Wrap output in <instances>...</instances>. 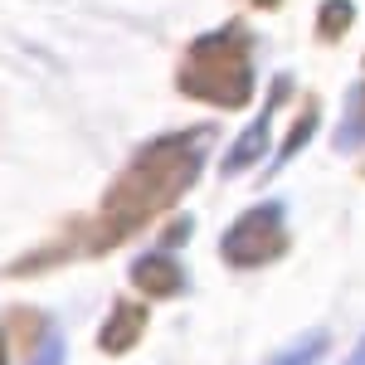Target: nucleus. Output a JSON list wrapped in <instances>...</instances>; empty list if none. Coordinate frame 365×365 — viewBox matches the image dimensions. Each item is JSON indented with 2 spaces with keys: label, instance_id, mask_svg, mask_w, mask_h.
<instances>
[{
  "label": "nucleus",
  "instance_id": "15",
  "mask_svg": "<svg viewBox=\"0 0 365 365\" xmlns=\"http://www.w3.org/2000/svg\"><path fill=\"white\" fill-rule=\"evenodd\" d=\"M0 365H10V356H5V336H0Z\"/></svg>",
  "mask_w": 365,
  "mask_h": 365
},
{
  "label": "nucleus",
  "instance_id": "9",
  "mask_svg": "<svg viewBox=\"0 0 365 365\" xmlns=\"http://www.w3.org/2000/svg\"><path fill=\"white\" fill-rule=\"evenodd\" d=\"M327 346H331V336H327V331H307V336L287 341V346H282L268 365H317L322 356H327Z\"/></svg>",
  "mask_w": 365,
  "mask_h": 365
},
{
  "label": "nucleus",
  "instance_id": "5",
  "mask_svg": "<svg viewBox=\"0 0 365 365\" xmlns=\"http://www.w3.org/2000/svg\"><path fill=\"white\" fill-rule=\"evenodd\" d=\"M127 278L137 292H146L151 302H166V297H180L190 278H185V268H180V258L170 249H151V253H137L132 258V268H127Z\"/></svg>",
  "mask_w": 365,
  "mask_h": 365
},
{
  "label": "nucleus",
  "instance_id": "6",
  "mask_svg": "<svg viewBox=\"0 0 365 365\" xmlns=\"http://www.w3.org/2000/svg\"><path fill=\"white\" fill-rule=\"evenodd\" d=\"M141 336H146V307H141V302H113L108 322H103V331H98V351H108V356H127Z\"/></svg>",
  "mask_w": 365,
  "mask_h": 365
},
{
  "label": "nucleus",
  "instance_id": "14",
  "mask_svg": "<svg viewBox=\"0 0 365 365\" xmlns=\"http://www.w3.org/2000/svg\"><path fill=\"white\" fill-rule=\"evenodd\" d=\"M249 5H258V10H273V5H282V0H249Z\"/></svg>",
  "mask_w": 365,
  "mask_h": 365
},
{
  "label": "nucleus",
  "instance_id": "8",
  "mask_svg": "<svg viewBox=\"0 0 365 365\" xmlns=\"http://www.w3.org/2000/svg\"><path fill=\"white\" fill-rule=\"evenodd\" d=\"M312 132H317V98H312L307 108L297 113V122H292V132H287V141L278 146V156H273V166H268V175L287 166V161H292V156H297V151H302V146L312 141Z\"/></svg>",
  "mask_w": 365,
  "mask_h": 365
},
{
  "label": "nucleus",
  "instance_id": "4",
  "mask_svg": "<svg viewBox=\"0 0 365 365\" xmlns=\"http://www.w3.org/2000/svg\"><path fill=\"white\" fill-rule=\"evenodd\" d=\"M287 93H292V78H287V73H278V78H273V93H268V103H263V113L253 117L249 127L239 132V141L229 146L225 166H220V175H225V180L244 175L249 166H258V161L268 156V137H273V113H278L282 103H287Z\"/></svg>",
  "mask_w": 365,
  "mask_h": 365
},
{
  "label": "nucleus",
  "instance_id": "11",
  "mask_svg": "<svg viewBox=\"0 0 365 365\" xmlns=\"http://www.w3.org/2000/svg\"><path fill=\"white\" fill-rule=\"evenodd\" d=\"M68 361V351H63V331H58L54 322H44V336L39 346L29 351V365H63Z\"/></svg>",
  "mask_w": 365,
  "mask_h": 365
},
{
  "label": "nucleus",
  "instance_id": "2",
  "mask_svg": "<svg viewBox=\"0 0 365 365\" xmlns=\"http://www.w3.org/2000/svg\"><path fill=\"white\" fill-rule=\"evenodd\" d=\"M175 88L195 103L210 108H244L253 98V34L244 20H229V25L210 29L190 39V49L175 68Z\"/></svg>",
  "mask_w": 365,
  "mask_h": 365
},
{
  "label": "nucleus",
  "instance_id": "13",
  "mask_svg": "<svg viewBox=\"0 0 365 365\" xmlns=\"http://www.w3.org/2000/svg\"><path fill=\"white\" fill-rule=\"evenodd\" d=\"M346 365H365V336H361V346H356V356H351Z\"/></svg>",
  "mask_w": 365,
  "mask_h": 365
},
{
  "label": "nucleus",
  "instance_id": "10",
  "mask_svg": "<svg viewBox=\"0 0 365 365\" xmlns=\"http://www.w3.org/2000/svg\"><path fill=\"white\" fill-rule=\"evenodd\" d=\"M356 20V5L351 0H322V10H317V39L322 44H336L341 34L351 29Z\"/></svg>",
  "mask_w": 365,
  "mask_h": 365
},
{
  "label": "nucleus",
  "instance_id": "3",
  "mask_svg": "<svg viewBox=\"0 0 365 365\" xmlns=\"http://www.w3.org/2000/svg\"><path fill=\"white\" fill-rule=\"evenodd\" d=\"M292 244V234H287V205L282 200H268V205H253L244 210L234 225L225 229V239H220V258H225L229 268H263V263H278L282 253Z\"/></svg>",
  "mask_w": 365,
  "mask_h": 365
},
{
  "label": "nucleus",
  "instance_id": "1",
  "mask_svg": "<svg viewBox=\"0 0 365 365\" xmlns=\"http://www.w3.org/2000/svg\"><path fill=\"white\" fill-rule=\"evenodd\" d=\"M215 146V127H190V132H166V137L137 146V156L122 166L103 205L73 220L58 239H49L44 249H29L25 258L10 263V278H29V273H49L78 258H103L117 244L137 239L151 220H161L175 200L200 180V170L210 161Z\"/></svg>",
  "mask_w": 365,
  "mask_h": 365
},
{
  "label": "nucleus",
  "instance_id": "12",
  "mask_svg": "<svg viewBox=\"0 0 365 365\" xmlns=\"http://www.w3.org/2000/svg\"><path fill=\"white\" fill-rule=\"evenodd\" d=\"M185 234H195V220H175V225L161 234V244H166V249H175V244H180Z\"/></svg>",
  "mask_w": 365,
  "mask_h": 365
},
{
  "label": "nucleus",
  "instance_id": "7",
  "mask_svg": "<svg viewBox=\"0 0 365 365\" xmlns=\"http://www.w3.org/2000/svg\"><path fill=\"white\" fill-rule=\"evenodd\" d=\"M331 146L341 156H351V151L365 146V78L346 93V113H341V127L331 132Z\"/></svg>",
  "mask_w": 365,
  "mask_h": 365
}]
</instances>
